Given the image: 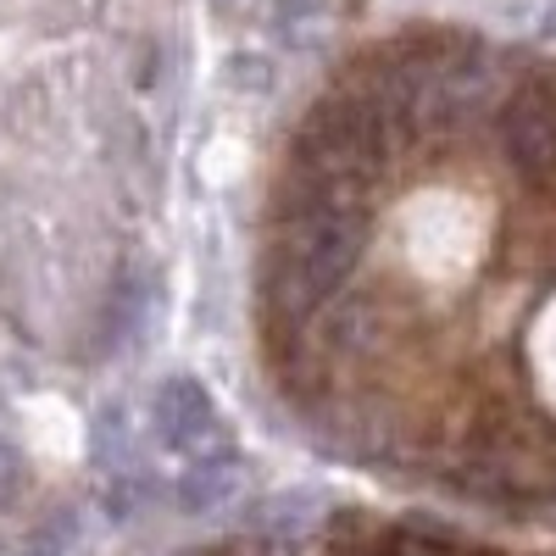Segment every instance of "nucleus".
<instances>
[{
	"instance_id": "obj_2",
	"label": "nucleus",
	"mask_w": 556,
	"mask_h": 556,
	"mask_svg": "<svg viewBox=\"0 0 556 556\" xmlns=\"http://www.w3.org/2000/svg\"><path fill=\"white\" fill-rule=\"evenodd\" d=\"M184 556H540V551H506L445 529L434 518H379L367 506H334L306 523H267L256 534H235L223 545H201Z\"/></svg>"
},
{
	"instance_id": "obj_6",
	"label": "nucleus",
	"mask_w": 556,
	"mask_h": 556,
	"mask_svg": "<svg viewBox=\"0 0 556 556\" xmlns=\"http://www.w3.org/2000/svg\"><path fill=\"white\" fill-rule=\"evenodd\" d=\"M317 7H323V0H278V12H285V17H317Z\"/></svg>"
},
{
	"instance_id": "obj_1",
	"label": "nucleus",
	"mask_w": 556,
	"mask_h": 556,
	"mask_svg": "<svg viewBox=\"0 0 556 556\" xmlns=\"http://www.w3.org/2000/svg\"><path fill=\"white\" fill-rule=\"evenodd\" d=\"M251 317L323 456L556 529V56L362 39L278 151Z\"/></svg>"
},
{
	"instance_id": "obj_3",
	"label": "nucleus",
	"mask_w": 556,
	"mask_h": 556,
	"mask_svg": "<svg viewBox=\"0 0 556 556\" xmlns=\"http://www.w3.org/2000/svg\"><path fill=\"white\" fill-rule=\"evenodd\" d=\"M151 429L173 456H212V445L223 440V412L217 401L201 390V379L173 374L151 390Z\"/></svg>"
},
{
	"instance_id": "obj_5",
	"label": "nucleus",
	"mask_w": 556,
	"mask_h": 556,
	"mask_svg": "<svg viewBox=\"0 0 556 556\" xmlns=\"http://www.w3.org/2000/svg\"><path fill=\"white\" fill-rule=\"evenodd\" d=\"M17 490H23V445H17V429H12L7 406H0V506H12Z\"/></svg>"
},
{
	"instance_id": "obj_4",
	"label": "nucleus",
	"mask_w": 556,
	"mask_h": 556,
	"mask_svg": "<svg viewBox=\"0 0 556 556\" xmlns=\"http://www.w3.org/2000/svg\"><path fill=\"white\" fill-rule=\"evenodd\" d=\"M240 490H245V462H240V451H217V456H201V462H190V468H184V479L173 484V501H178L190 518H206V513L235 506Z\"/></svg>"
}]
</instances>
